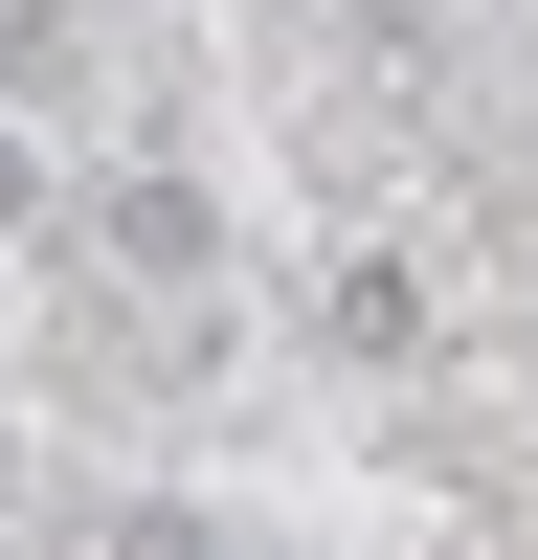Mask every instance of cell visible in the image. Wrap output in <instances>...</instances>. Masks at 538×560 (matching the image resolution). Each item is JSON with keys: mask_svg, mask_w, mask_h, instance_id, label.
<instances>
[{"mask_svg": "<svg viewBox=\"0 0 538 560\" xmlns=\"http://www.w3.org/2000/svg\"><path fill=\"white\" fill-rule=\"evenodd\" d=\"M0 427H23V382H0Z\"/></svg>", "mask_w": 538, "mask_h": 560, "instance_id": "cell-5", "label": "cell"}, {"mask_svg": "<svg viewBox=\"0 0 538 560\" xmlns=\"http://www.w3.org/2000/svg\"><path fill=\"white\" fill-rule=\"evenodd\" d=\"M314 359H359V382L448 359V292H426V247H337V269H314Z\"/></svg>", "mask_w": 538, "mask_h": 560, "instance_id": "cell-1", "label": "cell"}, {"mask_svg": "<svg viewBox=\"0 0 538 560\" xmlns=\"http://www.w3.org/2000/svg\"><path fill=\"white\" fill-rule=\"evenodd\" d=\"M90 247L157 269V292H202V269H224V202H202L179 158H134V179H90Z\"/></svg>", "mask_w": 538, "mask_h": 560, "instance_id": "cell-2", "label": "cell"}, {"mask_svg": "<svg viewBox=\"0 0 538 560\" xmlns=\"http://www.w3.org/2000/svg\"><path fill=\"white\" fill-rule=\"evenodd\" d=\"M337 23H359V45H404V23H426V0H337Z\"/></svg>", "mask_w": 538, "mask_h": 560, "instance_id": "cell-4", "label": "cell"}, {"mask_svg": "<svg viewBox=\"0 0 538 560\" xmlns=\"http://www.w3.org/2000/svg\"><path fill=\"white\" fill-rule=\"evenodd\" d=\"M113 560H202V516H113Z\"/></svg>", "mask_w": 538, "mask_h": 560, "instance_id": "cell-3", "label": "cell"}]
</instances>
